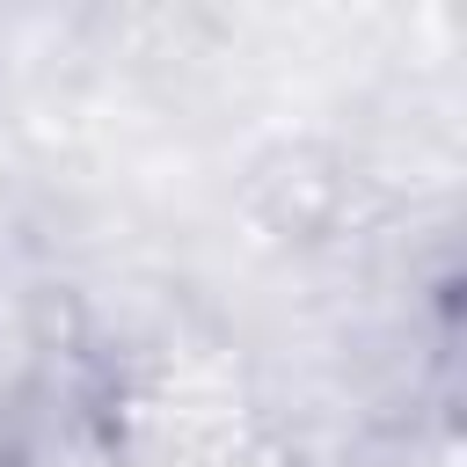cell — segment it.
<instances>
[{
    "instance_id": "obj_1",
    "label": "cell",
    "mask_w": 467,
    "mask_h": 467,
    "mask_svg": "<svg viewBox=\"0 0 467 467\" xmlns=\"http://www.w3.org/2000/svg\"><path fill=\"white\" fill-rule=\"evenodd\" d=\"M0 467H36V452L22 445V431H15V423H0Z\"/></svg>"
}]
</instances>
